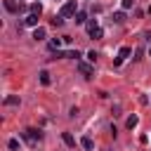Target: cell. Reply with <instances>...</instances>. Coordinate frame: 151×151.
I'll return each mask as SVG.
<instances>
[{
	"label": "cell",
	"mask_w": 151,
	"mask_h": 151,
	"mask_svg": "<svg viewBox=\"0 0 151 151\" xmlns=\"http://www.w3.org/2000/svg\"><path fill=\"white\" fill-rule=\"evenodd\" d=\"M97 28H99V24H97V21H94V19H92V21H90V24H87V33H94V31H97Z\"/></svg>",
	"instance_id": "cell-17"
},
{
	"label": "cell",
	"mask_w": 151,
	"mask_h": 151,
	"mask_svg": "<svg viewBox=\"0 0 151 151\" xmlns=\"http://www.w3.org/2000/svg\"><path fill=\"white\" fill-rule=\"evenodd\" d=\"M40 83H42V85H50V83H52V78H50L47 71H40Z\"/></svg>",
	"instance_id": "cell-13"
},
{
	"label": "cell",
	"mask_w": 151,
	"mask_h": 151,
	"mask_svg": "<svg viewBox=\"0 0 151 151\" xmlns=\"http://www.w3.org/2000/svg\"><path fill=\"white\" fill-rule=\"evenodd\" d=\"M78 14V2L76 0H68V2H64L61 5V9H59V17H64V19H68V17H76Z\"/></svg>",
	"instance_id": "cell-1"
},
{
	"label": "cell",
	"mask_w": 151,
	"mask_h": 151,
	"mask_svg": "<svg viewBox=\"0 0 151 151\" xmlns=\"http://www.w3.org/2000/svg\"><path fill=\"white\" fill-rule=\"evenodd\" d=\"M137 123H139V118H137V116H130V118L125 120V125H127V130H134V127H137Z\"/></svg>",
	"instance_id": "cell-10"
},
{
	"label": "cell",
	"mask_w": 151,
	"mask_h": 151,
	"mask_svg": "<svg viewBox=\"0 0 151 151\" xmlns=\"http://www.w3.org/2000/svg\"><path fill=\"white\" fill-rule=\"evenodd\" d=\"M68 116H71V118H76V116H78V106H73V109L68 111Z\"/></svg>",
	"instance_id": "cell-21"
},
{
	"label": "cell",
	"mask_w": 151,
	"mask_h": 151,
	"mask_svg": "<svg viewBox=\"0 0 151 151\" xmlns=\"http://www.w3.org/2000/svg\"><path fill=\"white\" fill-rule=\"evenodd\" d=\"M7 146H9V151H17V149H19V142H17V139H9Z\"/></svg>",
	"instance_id": "cell-19"
},
{
	"label": "cell",
	"mask_w": 151,
	"mask_h": 151,
	"mask_svg": "<svg viewBox=\"0 0 151 151\" xmlns=\"http://www.w3.org/2000/svg\"><path fill=\"white\" fill-rule=\"evenodd\" d=\"M52 26H54V28H61V26H64V17H54V19H52Z\"/></svg>",
	"instance_id": "cell-15"
},
{
	"label": "cell",
	"mask_w": 151,
	"mask_h": 151,
	"mask_svg": "<svg viewBox=\"0 0 151 151\" xmlns=\"http://www.w3.org/2000/svg\"><path fill=\"white\" fill-rule=\"evenodd\" d=\"M21 104V99L17 97V94H9V97H5V106H19Z\"/></svg>",
	"instance_id": "cell-6"
},
{
	"label": "cell",
	"mask_w": 151,
	"mask_h": 151,
	"mask_svg": "<svg viewBox=\"0 0 151 151\" xmlns=\"http://www.w3.org/2000/svg\"><path fill=\"white\" fill-rule=\"evenodd\" d=\"M85 19H87L85 12H78V14H76V24H85Z\"/></svg>",
	"instance_id": "cell-16"
},
{
	"label": "cell",
	"mask_w": 151,
	"mask_h": 151,
	"mask_svg": "<svg viewBox=\"0 0 151 151\" xmlns=\"http://www.w3.org/2000/svg\"><path fill=\"white\" fill-rule=\"evenodd\" d=\"M120 7L123 9H130V7H134V0H120Z\"/></svg>",
	"instance_id": "cell-18"
},
{
	"label": "cell",
	"mask_w": 151,
	"mask_h": 151,
	"mask_svg": "<svg viewBox=\"0 0 151 151\" xmlns=\"http://www.w3.org/2000/svg\"><path fill=\"white\" fill-rule=\"evenodd\" d=\"M78 71H80L85 78H92V73H94V68H92L90 64H85V61H78Z\"/></svg>",
	"instance_id": "cell-4"
},
{
	"label": "cell",
	"mask_w": 151,
	"mask_h": 151,
	"mask_svg": "<svg viewBox=\"0 0 151 151\" xmlns=\"http://www.w3.org/2000/svg\"><path fill=\"white\" fill-rule=\"evenodd\" d=\"M21 137H24L26 142H31V144H35V142L40 139V132H38V130H33V127H26V130L21 132Z\"/></svg>",
	"instance_id": "cell-3"
},
{
	"label": "cell",
	"mask_w": 151,
	"mask_h": 151,
	"mask_svg": "<svg viewBox=\"0 0 151 151\" xmlns=\"http://www.w3.org/2000/svg\"><path fill=\"white\" fill-rule=\"evenodd\" d=\"M38 14H28L26 19H24V26H31V28H38Z\"/></svg>",
	"instance_id": "cell-5"
},
{
	"label": "cell",
	"mask_w": 151,
	"mask_h": 151,
	"mask_svg": "<svg viewBox=\"0 0 151 151\" xmlns=\"http://www.w3.org/2000/svg\"><path fill=\"white\" fill-rule=\"evenodd\" d=\"M87 59H90V61H94V59H97V52H94V50H92V52H87Z\"/></svg>",
	"instance_id": "cell-20"
},
{
	"label": "cell",
	"mask_w": 151,
	"mask_h": 151,
	"mask_svg": "<svg viewBox=\"0 0 151 151\" xmlns=\"http://www.w3.org/2000/svg\"><path fill=\"white\" fill-rule=\"evenodd\" d=\"M61 139H64V144H66V146H76V139H73V134H71V132H64V134H61Z\"/></svg>",
	"instance_id": "cell-9"
},
{
	"label": "cell",
	"mask_w": 151,
	"mask_h": 151,
	"mask_svg": "<svg viewBox=\"0 0 151 151\" xmlns=\"http://www.w3.org/2000/svg\"><path fill=\"white\" fill-rule=\"evenodd\" d=\"M130 52H132V50H130V47H127V45H125V47H120V52H118V59H120V61H123V59H125V57H130Z\"/></svg>",
	"instance_id": "cell-12"
},
{
	"label": "cell",
	"mask_w": 151,
	"mask_h": 151,
	"mask_svg": "<svg viewBox=\"0 0 151 151\" xmlns=\"http://www.w3.org/2000/svg\"><path fill=\"white\" fill-rule=\"evenodd\" d=\"M33 40H45V28H42V26L33 28Z\"/></svg>",
	"instance_id": "cell-8"
},
{
	"label": "cell",
	"mask_w": 151,
	"mask_h": 151,
	"mask_svg": "<svg viewBox=\"0 0 151 151\" xmlns=\"http://www.w3.org/2000/svg\"><path fill=\"white\" fill-rule=\"evenodd\" d=\"M113 21H116V24H123V21H125V12H116V14H113Z\"/></svg>",
	"instance_id": "cell-14"
},
{
	"label": "cell",
	"mask_w": 151,
	"mask_h": 151,
	"mask_svg": "<svg viewBox=\"0 0 151 151\" xmlns=\"http://www.w3.org/2000/svg\"><path fill=\"white\" fill-rule=\"evenodd\" d=\"M80 146H83L85 151H92V149H94V142H92L90 137H83V139H80Z\"/></svg>",
	"instance_id": "cell-7"
},
{
	"label": "cell",
	"mask_w": 151,
	"mask_h": 151,
	"mask_svg": "<svg viewBox=\"0 0 151 151\" xmlns=\"http://www.w3.org/2000/svg\"><path fill=\"white\" fill-rule=\"evenodd\" d=\"M31 14H38V17H40V14H42V5H40V2H33V5H31Z\"/></svg>",
	"instance_id": "cell-11"
},
{
	"label": "cell",
	"mask_w": 151,
	"mask_h": 151,
	"mask_svg": "<svg viewBox=\"0 0 151 151\" xmlns=\"http://www.w3.org/2000/svg\"><path fill=\"white\" fill-rule=\"evenodd\" d=\"M149 57H151V50H149Z\"/></svg>",
	"instance_id": "cell-22"
},
{
	"label": "cell",
	"mask_w": 151,
	"mask_h": 151,
	"mask_svg": "<svg viewBox=\"0 0 151 151\" xmlns=\"http://www.w3.org/2000/svg\"><path fill=\"white\" fill-rule=\"evenodd\" d=\"M5 9H7V12H12V14H19V12H24L26 7H24V2H17V0H5Z\"/></svg>",
	"instance_id": "cell-2"
}]
</instances>
